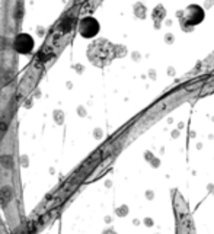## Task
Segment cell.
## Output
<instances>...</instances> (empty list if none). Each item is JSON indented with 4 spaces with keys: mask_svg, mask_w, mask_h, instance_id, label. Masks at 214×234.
Segmentation results:
<instances>
[{
    "mask_svg": "<svg viewBox=\"0 0 214 234\" xmlns=\"http://www.w3.org/2000/svg\"><path fill=\"white\" fill-rule=\"evenodd\" d=\"M168 74H169V76H175V68H173V67H169V68H168Z\"/></svg>",
    "mask_w": 214,
    "mask_h": 234,
    "instance_id": "obj_7",
    "label": "cell"
},
{
    "mask_svg": "<svg viewBox=\"0 0 214 234\" xmlns=\"http://www.w3.org/2000/svg\"><path fill=\"white\" fill-rule=\"evenodd\" d=\"M79 32L83 38H95L99 32V22L93 16H86L80 20Z\"/></svg>",
    "mask_w": 214,
    "mask_h": 234,
    "instance_id": "obj_2",
    "label": "cell"
},
{
    "mask_svg": "<svg viewBox=\"0 0 214 234\" xmlns=\"http://www.w3.org/2000/svg\"><path fill=\"white\" fill-rule=\"evenodd\" d=\"M204 9L198 4H191L188 6L185 10H182L181 16H179V23H181V29L184 32H191L194 31L195 25L201 23L204 20Z\"/></svg>",
    "mask_w": 214,
    "mask_h": 234,
    "instance_id": "obj_1",
    "label": "cell"
},
{
    "mask_svg": "<svg viewBox=\"0 0 214 234\" xmlns=\"http://www.w3.org/2000/svg\"><path fill=\"white\" fill-rule=\"evenodd\" d=\"M133 57H134V60H136V58H139V57H140V54H139V52H134V54H133Z\"/></svg>",
    "mask_w": 214,
    "mask_h": 234,
    "instance_id": "obj_9",
    "label": "cell"
},
{
    "mask_svg": "<svg viewBox=\"0 0 214 234\" xmlns=\"http://www.w3.org/2000/svg\"><path fill=\"white\" fill-rule=\"evenodd\" d=\"M134 15L140 19H146L147 17V9L143 3H136L134 4Z\"/></svg>",
    "mask_w": 214,
    "mask_h": 234,
    "instance_id": "obj_5",
    "label": "cell"
},
{
    "mask_svg": "<svg viewBox=\"0 0 214 234\" xmlns=\"http://www.w3.org/2000/svg\"><path fill=\"white\" fill-rule=\"evenodd\" d=\"M207 1H208V3L205 4V7H207V9H208V7H211V6L214 4V1H213V0H207Z\"/></svg>",
    "mask_w": 214,
    "mask_h": 234,
    "instance_id": "obj_8",
    "label": "cell"
},
{
    "mask_svg": "<svg viewBox=\"0 0 214 234\" xmlns=\"http://www.w3.org/2000/svg\"><path fill=\"white\" fill-rule=\"evenodd\" d=\"M15 50L22 55H28L34 51V39L29 33H19L15 38Z\"/></svg>",
    "mask_w": 214,
    "mask_h": 234,
    "instance_id": "obj_3",
    "label": "cell"
},
{
    "mask_svg": "<svg viewBox=\"0 0 214 234\" xmlns=\"http://www.w3.org/2000/svg\"><path fill=\"white\" fill-rule=\"evenodd\" d=\"M152 17H153V22H155V29H160L162 20L166 17V10H165L163 4H157V6L153 9Z\"/></svg>",
    "mask_w": 214,
    "mask_h": 234,
    "instance_id": "obj_4",
    "label": "cell"
},
{
    "mask_svg": "<svg viewBox=\"0 0 214 234\" xmlns=\"http://www.w3.org/2000/svg\"><path fill=\"white\" fill-rule=\"evenodd\" d=\"M165 42H166L168 45L173 44V42H175V36H173V33H166V35H165Z\"/></svg>",
    "mask_w": 214,
    "mask_h": 234,
    "instance_id": "obj_6",
    "label": "cell"
}]
</instances>
